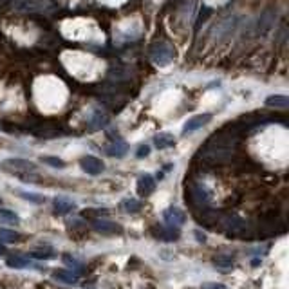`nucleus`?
<instances>
[{
    "instance_id": "f257e3e1",
    "label": "nucleus",
    "mask_w": 289,
    "mask_h": 289,
    "mask_svg": "<svg viewBox=\"0 0 289 289\" xmlns=\"http://www.w3.org/2000/svg\"><path fill=\"white\" fill-rule=\"evenodd\" d=\"M210 201H212V194L210 190L203 185V183H197V181H192L186 186V203H190L194 208H208Z\"/></svg>"
},
{
    "instance_id": "f03ea898",
    "label": "nucleus",
    "mask_w": 289,
    "mask_h": 289,
    "mask_svg": "<svg viewBox=\"0 0 289 289\" xmlns=\"http://www.w3.org/2000/svg\"><path fill=\"white\" fill-rule=\"evenodd\" d=\"M174 47L168 45L165 42H156L154 45L150 47L148 51V56H150L152 63H156V65L163 67V65H168V63L174 60Z\"/></svg>"
},
{
    "instance_id": "7ed1b4c3",
    "label": "nucleus",
    "mask_w": 289,
    "mask_h": 289,
    "mask_svg": "<svg viewBox=\"0 0 289 289\" xmlns=\"http://www.w3.org/2000/svg\"><path fill=\"white\" fill-rule=\"evenodd\" d=\"M0 168L5 170V172H11V174L20 176V174H24V172H34L36 170V165L31 163V161H27V159H18V157H13V159H5V161H2Z\"/></svg>"
},
{
    "instance_id": "20e7f679",
    "label": "nucleus",
    "mask_w": 289,
    "mask_h": 289,
    "mask_svg": "<svg viewBox=\"0 0 289 289\" xmlns=\"http://www.w3.org/2000/svg\"><path fill=\"white\" fill-rule=\"evenodd\" d=\"M163 221L166 223V226H174V228H179L185 224L186 221V215L183 210L176 208V206H170L163 212Z\"/></svg>"
},
{
    "instance_id": "39448f33",
    "label": "nucleus",
    "mask_w": 289,
    "mask_h": 289,
    "mask_svg": "<svg viewBox=\"0 0 289 289\" xmlns=\"http://www.w3.org/2000/svg\"><path fill=\"white\" fill-rule=\"evenodd\" d=\"M92 230L98 233H103V235H116V233H123V228L116 223H110V221H105V219H94L92 221Z\"/></svg>"
},
{
    "instance_id": "423d86ee",
    "label": "nucleus",
    "mask_w": 289,
    "mask_h": 289,
    "mask_svg": "<svg viewBox=\"0 0 289 289\" xmlns=\"http://www.w3.org/2000/svg\"><path fill=\"white\" fill-rule=\"evenodd\" d=\"M80 165H81V168H83V172H87L90 176H100L101 172L105 170L103 161L94 156H83L80 159Z\"/></svg>"
},
{
    "instance_id": "0eeeda50",
    "label": "nucleus",
    "mask_w": 289,
    "mask_h": 289,
    "mask_svg": "<svg viewBox=\"0 0 289 289\" xmlns=\"http://www.w3.org/2000/svg\"><path fill=\"white\" fill-rule=\"evenodd\" d=\"M210 119H212V114H197L194 118H190L185 123V127H183V134L186 136V134H192L195 132V130H199L201 127H204V125L208 123Z\"/></svg>"
},
{
    "instance_id": "6e6552de",
    "label": "nucleus",
    "mask_w": 289,
    "mask_h": 289,
    "mask_svg": "<svg viewBox=\"0 0 289 289\" xmlns=\"http://www.w3.org/2000/svg\"><path fill=\"white\" fill-rule=\"evenodd\" d=\"M156 190V179L152 176H148V174H145V176L139 177L138 181V194L141 195V197H148V195L152 194Z\"/></svg>"
},
{
    "instance_id": "1a4fd4ad",
    "label": "nucleus",
    "mask_w": 289,
    "mask_h": 289,
    "mask_svg": "<svg viewBox=\"0 0 289 289\" xmlns=\"http://www.w3.org/2000/svg\"><path fill=\"white\" fill-rule=\"evenodd\" d=\"M52 206H54V212H56L58 215L71 214L72 210L76 208V204L72 203L71 199H67V197H56V199L52 201Z\"/></svg>"
},
{
    "instance_id": "9d476101",
    "label": "nucleus",
    "mask_w": 289,
    "mask_h": 289,
    "mask_svg": "<svg viewBox=\"0 0 289 289\" xmlns=\"http://www.w3.org/2000/svg\"><path fill=\"white\" fill-rule=\"evenodd\" d=\"M179 228H174V226H166V228H157L156 230V237H159L161 241L165 242H174L179 239Z\"/></svg>"
},
{
    "instance_id": "9b49d317",
    "label": "nucleus",
    "mask_w": 289,
    "mask_h": 289,
    "mask_svg": "<svg viewBox=\"0 0 289 289\" xmlns=\"http://www.w3.org/2000/svg\"><path fill=\"white\" fill-rule=\"evenodd\" d=\"M52 277L56 280H60V282H63V284H69V286H74L78 284V273H74V271L71 270H56L54 273H52Z\"/></svg>"
},
{
    "instance_id": "f8f14e48",
    "label": "nucleus",
    "mask_w": 289,
    "mask_h": 289,
    "mask_svg": "<svg viewBox=\"0 0 289 289\" xmlns=\"http://www.w3.org/2000/svg\"><path fill=\"white\" fill-rule=\"evenodd\" d=\"M266 105L271 109H288L289 107V98L286 94H273L266 98Z\"/></svg>"
},
{
    "instance_id": "ddd939ff",
    "label": "nucleus",
    "mask_w": 289,
    "mask_h": 289,
    "mask_svg": "<svg viewBox=\"0 0 289 289\" xmlns=\"http://www.w3.org/2000/svg\"><path fill=\"white\" fill-rule=\"evenodd\" d=\"M105 152L112 157H123L128 152V145L125 141H121V139H116L112 145H109V147L105 148Z\"/></svg>"
},
{
    "instance_id": "4468645a",
    "label": "nucleus",
    "mask_w": 289,
    "mask_h": 289,
    "mask_svg": "<svg viewBox=\"0 0 289 289\" xmlns=\"http://www.w3.org/2000/svg\"><path fill=\"white\" fill-rule=\"evenodd\" d=\"M154 143H156V147L159 148V150H165V148H170L176 145V139H174V136L172 134H157L156 138H154Z\"/></svg>"
},
{
    "instance_id": "2eb2a0df",
    "label": "nucleus",
    "mask_w": 289,
    "mask_h": 289,
    "mask_svg": "<svg viewBox=\"0 0 289 289\" xmlns=\"http://www.w3.org/2000/svg\"><path fill=\"white\" fill-rule=\"evenodd\" d=\"M5 264L9 266V268H13V270H24V268H27V266L31 264V261H29V257L13 255V257H9V259L5 261Z\"/></svg>"
},
{
    "instance_id": "dca6fc26",
    "label": "nucleus",
    "mask_w": 289,
    "mask_h": 289,
    "mask_svg": "<svg viewBox=\"0 0 289 289\" xmlns=\"http://www.w3.org/2000/svg\"><path fill=\"white\" fill-rule=\"evenodd\" d=\"M273 24H275V14H273V11L271 9L264 11L261 20H259V31H261V33H266L268 29H271Z\"/></svg>"
},
{
    "instance_id": "f3484780",
    "label": "nucleus",
    "mask_w": 289,
    "mask_h": 289,
    "mask_svg": "<svg viewBox=\"0 0 289 289\" xmlns=\"http://www.w3.org/2000/svg\"><path fill=\"white\" fill-rule=\"evenodd\" d=\"M107 123H109V116L105 112H101V110H96L89 125H90V130H98V128H103Z\"/></svg>"
},
{
    "instance_id": "a211bd4d",
    "label": "nucleus",
    "mask_w": 289,
    "mask_h": 289,
    "mask_svg": "<svg viewBox=\"0 0 289 289\" xmlns=\"http://www.w3.org/2000/svg\"><path fill=\"white\" fill-rule=\"evenodd\" d=\"M54 255V250L51 246H42L40 250H33L29 253V259H38V261H45V259H51Z\"/></svg>"
},
{
    "instance_id": "6ab92c4d",
    "label": "nucleus",
    "mask_w": 289,
    "mask_h": 289,
    "mask_svg": "<svg viewBox=\"0 0 289 289\" xmlns=\"http://www.w3.org/2000/svg\"><path fill=\"white\" fill-rule=\"evenodd\" d=\"M121 206H123V210H125V212H128V214H138L139 210H141L143 204L139 203L138 199H132V197H128V199L123 201V204H121Z\"/></svg>"
},
{
    "instance_id": "aec40b11",
    "label": "nucleus",
    "mask_w": 289,
    "mask_h": 289,
    "mask_svg": "<svg viewBox=\"0 0 289 289\" xmlns=\"http://www.w3.org/2000/svg\"><path fill=\"white\" fill-rule=\"evenodd\" d=\"M0 221H2V223H9V224H18L20 223L18 215L14 214V212H11V210H5V208L0 210Z\"/></svg>"
},
{
    "instance_id": "412c9836",
    "label": "nucleus",
    "mask_w": 289,
    "mask_h": 289,
    "mask_svg": "<svg viewBox=\"0 0 289 289\" xmlns=\"http://www.w3.org/2000/svg\"><path fill=\"white\" fill-rule=\"evenodd\" d=\"M81 215L87 219H100L103 215H109V210L107 208H89V210H83Z\"/></svg>"
},
{
    "instance_id": "4be33fe9",
    "label": "nucleus",
    "mask_w": 289,
    "mask_h": 289,
    "mask_svg": "<svg viewBox=\"0 0 289 289\" xmlns=\"http://www.w3.org/2000/svg\"><path fill=\"white\" fill-rule=\"evenodd\" d=\"M215 266L217 268H223V270H228V268H232L233 266V257L232 255H217L214 259Z\"/></svg>"
},
{
    "instance_id": "5701e85b",
    "label": "nucleus",
    "mask_w": 289,
    "mask_h": 289,
    "mask_svg": "<svg viewBox=\"0 0 289 289\" xmlns=\"http://www.w3.org/2000/svg\"><path fill=\"white\" fill-rule=\"evenodd\" d=\"M14 241H18V233L0 228V244H7V242H14Z\"/></svg>"
},
{
    "instance_id": "b1692460",
    "label": "nucleus",
    "mask_w": 289,
    "mask_h": 289,
    "mask_svg": "<svg viewBox=\"0 0 289 289\" xmlns=\"http://www.w3.org/2000/svg\"><path fill=\"white\" fill-rule=\"evenodd\" d=\"M18 195L22 197V199L31 201V203H34V204H42L43 201H45V197H43V195H40V194H31V192H18Z\"/></svg>"
},
{
    "instance_id": "393cba45",
    "label": "nucleus",
    "mask_w": 289,
    "mask_h": 289,
    "mask_svg": "<svg viewBox=\"0 0 289 289\" xmlns=\"http://www.w3.org/2000/svg\"><path fill=\"white\" fill-rule=\"evenodd\" d=\"M63 262H65V264L71 268V271H74V273H81V271H83V266L76 261V259H72L71 255H63Z\"/></svg>"
},
{
    "instance_id": "a878e982",
    "label": "nucleus",
    "mask_w": 289,
    "mask_h": 289,
    "mask_svg": "<svg viewBox=\"0 0 289 289\" xmlns=\"http://www.w3.org/2000/svg\"><path fill=\"white\" fill-rule=\"evenodd\" d=\"M42 163H45V165L49 166H54V168H63V166H65V161H62L60 157H52V156L42 157Z\"/></svg>"
},
{
    "instance_id": "bb28decb",
    "label": "nucleus",
    "mask_w": 289,
    "mask_h": 289,
    "mask_svg": "<svg viewBox=\"0 0 289 289\" xmlns=\"http://www.w3.org/2000/svg\"><path fill=\"white\" fill-rule=\"evenodd\" d=\"M210 14H212V9H210V7H203V11L199 13V18H197V24H195V29H197V31H199L201 25H203L204 22L208 20Z\"/></svg>"
},
{
    "instance_id": "cd10ccee",
    "label": "nucleus",
    "mask_w": 289,
    "mask_h": 289,
    "mask_svg": "<svg viewBox=\"0 0 289 289\" xmlns=\"http://www.w3.org/2000/svg\"><path fill=\"white\" fill-rule=\"evenodd\" d=\"M33 0H4V4H13L16 7H29Z\"/></svg>"
},
{
    "instance_id": "c85d7f7f",
    "label": "nucleus",
    "mask_w": 289,
    "mask_h": 289,
    "mask_svg": "<svg viewBox=\"0 0 289 289\" xmlns=\"http://www.w3.org/2000/svg\"><path fill=\"white\" fill-rule=\"evenodd\" d=\"M201 289H226L224 284H217V282H204Z\"/></svg>"
},
{
    "instance_id": "c756f323",
    "label": "nucleus",
    "mask_w": 289,
    "mask_h": 289,
    "mask_svg": "<svg viewBox=\"0 0 289 289\" xmlns=\"http://www.w3.org/2000/svg\"><path fill=\"white\" fill-rule=\"evenodd\" d=\"M148 154H150V148H148L147 145H141V147L138 148V154H136V157H138V159H143V157H147Z\"/></svg>"
},
{
    "instance_id": "7c9ffc66",
    "label": "nucleus",
    "mask_w": 289,
    "mask_h": 289,
    "mask_svg": "<svg viewBox=\"0 0 289 289\" xmlns=\"http://www.w3.org/2000/svg\"><path fill=\"white\" fill-rule=\"evenodd\" d=\"M5 253H7V250H5V246H2V244H0V257H2V255H5Z\"/></svg>"
},
{
    "instance_id": "2f4dec72",
    "label": "nucleus",
    "mask_w": 289,
    "mask_h": 289,
    "mask_svg": "<svg viewBox=\"0 0 289 289\" xmlns=\"http://www.w3.org/2000/svg\"><path fill=\"white\" fill-rule=\"evenodd\" d=\"M0 203H2V199H0Z\"/></svg>"
}]
</instances>
